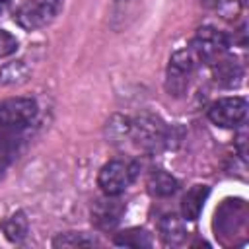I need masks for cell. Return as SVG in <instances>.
<instances>
[{"label": "cell", "mask_w": 249, "mask_h": 249, "mask_svg": "<svg viewBox=\"0 0 249 249\" xmlns=\"http://www.w3.org/2000/svg\"><path fill=\"white\" fill-rule=\"evenodd\" d=\"M247 115V101L243 97H222L208 109V119L222 128L239 126Z\"/></svg>", "instance_id": "5"}, {"label": "cell", "mask_w": 249, "mask_h": 249, "mask_svg": "<svg viewBox=\"0 0 249 249\" xmlns=\"http://www.w3.org/2000/svg\"><path fill=\"white\" fill-rule=\"evenodd\" d=\"M35 115H37V105L33 99L14 97L0 103V123L10 128H16V130L25 128L27 124L33 123Z\"/></svg>", "instance_id": "6"}, {"label": "cell", "mask_w": 249, "mask_h": 249, "mask_svg": "<svg viewBox=\"0 0 249 249\" xmlns=\"http://www.w3.org/2000/svg\"><path fill=\"white\" fill-rule=\"evenodd\" d=\"M146 185H148V191L154 196H161V198L169 196L177 191V179L171 173L163 171V169H152L150 175H148Z\"/></svg>", "instance_id": "12"}, {"label": "cell", "mask_w": 249, "mask_h": 249, "mask_svg": "<svg viewBox=\"0 0 249 249\" xmlns=\"http://www.w3.org/2000/svg\"><path fill=\"white\" fill-rule=\"evenodd\" d=\"M210 66H212L214 80H216L218 84H222V86H228V88L237 86L239 80H241V76H243L241 64H239L237 58H235L233 54H230L228 51L222 53L220 56H216V58L210 62Z\"/></svg>", "instance_id": "9"}, {"label": "cell", "mask_w": 249, "mask_h": 249, "mask_svg": "<svg viewBox=\"0 0 249 249\" xmlns=\"http://www.w3.org/2000/svg\"><path fill=\"white\" fill-rule=\"evenodd\" d=\"M60 8H62V0H27L16 10L14 19L19 27L27 31H35L51 23L60 12Z\"/></svg>", "instance_id": "2"}, {"label": "cell", "mask_w": 249, "mask_h": 249, "mask_svg": "<svg viewBox=\"0 0 249 249\" xmlns=\"http://www.w3.org/2000/svg\"><path fill=\"white\" fill-rule=\"evenodd\" d=\"M124 214V204L115 195H105L91 206V222L99 230H113Z\"/></svg>", "instance_id": "8"}, {"label": "cell", "mask_w": 249, "mask_h": 249, "mask_svg": "<svg viewBox=\"0 0 249 249\" xmlns=\"http://www.w3.org/2000/svg\"><path fill=\"white\" fill-rule=\"evenodd\" d=\"M193 70H195V54L191 51H177L171 54L165 76V89L169 91V95L185 93Z\"/></svg>", "instance_id": "4"}, {"label": "cell", "mask_w": 249, "mask_h": 249, "mask_svg": "<svg viewBox=\"0 0 249 249\" xmlns=\"http://www.w3.org/2000/svg\"><path fill=\"white\" fill-rule=\"evenodd\" d=\"M113 243L121 245V247L142 249V247H150L152 245V235L144 228H130V230H124V231L117 233L113 237Z\"/></svg>", "instance_id": "14"}, {"label": "cell", "mask_w": 249, "mask_h": 249, "mask_svg": "<svg viewBox=\"0 0 249 249\" xmlns=\"http://www.w3.org/2000/svg\"><path fill=\"white\" fill-rule=\"evenodd\" d=\"M27 76H29V68L23 64V60L10 62V64L0 68V82L2 84H19V82H25Z\"/></svg>", "instance_id": "16"}, {"label": "cell", "mask_w": 249, "mask_h": 249, "mask_svg": "<svg viewBox=\"0 0 249 249\" xmlns=\"http://www.w3.org/2000/svg\"><path fill=\"white\" fill-rule=\"evenodd\" d=\"M134 175H136V163L128 160H111L99 169L97 183L105 195L119 196L123 191L128 189Z\"/></svg>", "instance_id": "3"}, {"label": "cell", "mask_w": 249, "mask_h": 249, "mask_svg": "<svg viewBox=\"0 0 249 249\" xmlns=\"http://www.w3.org/2000/svg\"><path fill=\"white\" fill-rule=\"evenodd\" d=\"M16 49H18V39L6 29H0V58L10 56L12 53H16Z\"/></svg>", "instance_id": "17"}, {"label": "cell", "mask_w": 249, "mask_h": 249, "mask_svg": "<svg viewBox=\"0 0 249 249\" xmlns=\"http://www.w3.org/2000/svg\"><path fill=\"white\" fill-rule=\"evenodd\" d=\"M228 51V37L214 29V27H200L191 43V53L195 58H202L206 62H212L216 56Z\"/></svg>", "instance_id": "7"}, {"label": "cell", "mask_w": 249, "mask_h": 249, "mask_svg": "<svg viewBox=\"0 0 249 249\" xmlns=\"http://www.w3.org/2000/svg\"><path fill=\"white\" fill-rule=\"evenodd\" d=\"M160 237L163 239V243L167 245H179L185 235H187V230H185V222L175 216V214H167L160 220Z\"/></svg>", "instance_id": "11"}, {"label": "cell", "mask_w": 249, "mask_h": 249, "mask_svg": "<svg viewBox=\"0 0 249 249\" xmlns=\"http://www.w3.org/2000/svg\"><path fill=\"white\" fill-rule=\"evenodd\" d=\"M8 4H10V0H0V14H4V12H6Z\"/></svg>", "instance_id": "18"}, {"label": "cell", "mask_w": 249, "mask_h": 249, "mask_svg": "<svg viewBox=\"0 0 249 249\" xmlns=\"http://www.w3.org/2000/svg\"><path fill=\"white\" fill-rule=\"evenodd\" d=\"M208 193H210V189L206 185H195L187 191V195L183 196V202H181V212H183L185 220H196L200 216L204 202L208 198Z\"/></svg>", "instance_id": "10"}, {"label": "cell", "mask_w": 249, "mask_h": 249, "mask_svg": "<svg viewBox=\"0 0 249 249\" xmlns=\"http://www.w3.org/2000/svg\"><path fill=\"white\" fill-rule=\"evenodd\" d=\"M54 247H93L97 245V239L88 235V233H82V231H68V233H60L58 237H54L53 241Z\"/></svg>", "instance_id": "15"}, {"label": "cell", "mask_w": 249, "mask_h": 249, "mask_svg": "<svg viewBox=\"0 0 249 249\" xmlns=\"http://www.w3.org/2000/svg\"><path fill=\"white\" fill-rule=\"evenodd\" d=\"M0 228L6 235V239H10L12 243H19L27 235V218L23 212H14L0 222Z\"/></svg>", "instance_id": "13"}, {"label": "cell", "mask_w": 249, "mask_h": 249, "mask_svg": "<svg viewBox=\"0 0 249 249\" xmlns=\"http://www.w3.org/2000/svg\"><path fill=\"white\" fill-rule=\"evenodd\" d=\"M128 134L134 144L146 152H156L169 140V128L154 115H142L128 123Z\"/></svg>", "instance_id": "1"}]
</instances>
